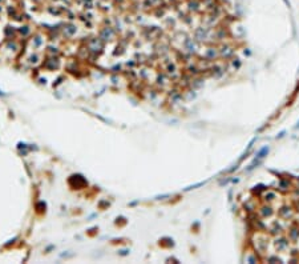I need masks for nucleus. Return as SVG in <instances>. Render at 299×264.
I'll return each instance as SVG.
<instances>
[{
	"label": "nucleus",
	"mask_w": 299,
	"mask_h": 264,
	"mask_svg": "<svg viewBox=\"0 0 299 264\" xmlns=\"http://www.w3.org/2000/svg\"><path fill=\"white\" fill-rule=\"evenodd\" d=\"M279 215L283 219H288V218H291V216H293V209H291V207L284 206V207H282V208L279 209Z\"/></svg>",
	"instance_id": "nucleus-1"
},
{
	"label": "nucleus",
	"mask_w": 299,
	"mask_h": 264,
	"mask_svg": "<svg viewBox=\"0 0 299 264\" xmlns=\"http://www.w3.org/2000/svg\"><path fill=\"white\" fill-rule=\"evenodd\" d=\"M288 246V240L284 239V238H281V239H277L275 242V247H277L278 251H282V249H286Z\"/></svg>",
	"instance_id": "nucleus-2"
},
{
	"label": "nucleus",
	"mask_w": 299,
	"mask_h": 264,
	"mask_svg": "<svg viewBox=\"0 0 299 264\" xmlns=\"http://www.w3.org/2000/svg\"><path fill=\"white\" fill-rule=\"evenodd\" d=\"M233 53H234V49L229 45H223L222 49H219V55L222 56V58H230Z\"/></svg>",
	"instance_id": "nucleus-3"
},
{
	"label": "nucleus",
	"mask_w": 299,
	"mask_h": 264,
	"mask_svg": "<svg viewBox=\"0 0 299 264\" xmlns=\"http://www.w3.org/2000/svg\"><path fill=\"white\" fill-rule=\"evenodd\" d=\"M259 213L263 218H267V216H271L273 215V208L270 206H262L259 208Z\"/></svg>",
	"instance_id": "nucleus-4"
},
{
	"label": "nucleus",
	"mask_w": 299,
	"mask_h": 264,
	"mask_svg": "<svg viewBox=\"0 0 299 264\" xmlns=\"http://www.w3.org/2000/svg\"><path fill=\"white\" fill-rule=\"evenodd\" d=\"M218 56V52L216 51V48H210V49H207V52H206V59L207 60H214Z\"/></svg>",
	"instance_id": "nucleus-5"
},
{
	"label": "nucleus",
	"mask_w": 299,
	"mask_h": 264,
	"mask_svg": "<svg viewBox=\"0 0 299 264\" xmlns=\"http://www.w3.org/2000/svg\"><path fill=\"white\" fill-rule=\"evenodd\" d=\"M288 235H290V239L291 240H295L299 238V228H291L290 232H288Z\"/></svg>",
	"instance_id": "nucleus-6"
},
{
	"label": "nucleus",
	"mask_w": 299,
	"mask_h": 264,
	"mask_svg": "<svg viewBox=\"0 0 299 264\" xmlns=\"http://www.w3.org/2000/svg\"><path fill=\"white\" fill-rule=\"evenodd\" d=\"M274 199H275V192L267 191V193L265 195V200H266V202H273Z\"/></svg>",
	"instance_id": "nucleus-7"
},
{
	"label": "nucleus",
	"mask_w": 299,
	"mask_h": 264,
	"mask_svg": "<svg viewBox=\"0 0 299 264\" xmlns=\"http://www.w3.org/2000/svg\"><path fill=\"white\" fill-rule=\"evenodd\" d=\"M267 152H268V148H267V147H265V148H263V149H261L259 153H258V158H259V159L265 158V155H266Z\"/></svg>",
	"instance_id": "nucleus-8"
},
{
	"label": "nucleus",
	"mask_w": 299,
	"mask_h": 264,
	"mask_svg": "<svg viewBox=\"0 0 299 264\" xmlns=\"http://www.w3.org/2000/svg\"><path fill=\"white\" fill-rule=\"evenodd\" d=\"M288 182H281L279 183V187H281V189H283V191H286V189L288 188Z\"/></svg>",
	"instance_id": "nucleus-9"
},
{
	"label": "nucleus",
	"mask_w": 299,
	"mask_h": 264,
	"mask_svg": "<svg viewBox=\"0 0 299 264\" xmlns=\"http://www.w3.org/2000/svg\"><path fill=\"white\" fill-rule=\"evenodd\" d=\"M268 262H281V259H278V258H270V259H268Z\"/></svg>",
	"instance_id": "nucleus-10"
}]
</instances>
